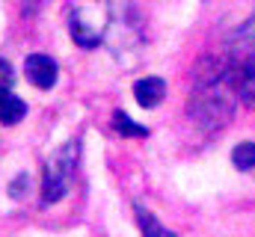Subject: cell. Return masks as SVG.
<instances>
[{
  "instance_id": "cell-1",
  "label": "cell",
  "mask_w": 255,
  "mask_h": 237,
  "mask_svg": "<svg viewBox=\"0 0 255 237\" xmlns=\"http://www.w3.org/2000/svg\"><path fill=\"white\" fill-rule=\"evenodd\" d=\"M238 101L241 98H238V89H235V80H232V68H229L223 77L196 83V92L190 98V118L205 130H217V127H223L232 118Z\"/></svg>"
},
{
  "instance_id": "cell-2",
  "label": "cell",
  "mask_w": 255,
  "mask_h": 237,
  "mask_svg": "<svg viewBox=\"0 0 255 237\" xmlns=\"http://www.w3.org/2000/svg\"><path fill=\"white\" fill-rule=\"evenodd\" d=\"M77 139H71L68 145H63L51 160H48V169H45V184H42V205H54L60 202L68 190V181L74 175V163H77Z\"/></svg>"
},
{
  "instance_id": "cell-3",
  "label": "cell",
  "mask_w": 255,
  "mask_h": 237,
  "mask_svg": "<svg viewBox=\"0 0 255 237\" xmlns=\"http://www.w3.org/2000/svg\"><path fill=\"white\" fill-rule=\"evenodd\" d=\"M24 71H27V80L39 89H51L57 83V62L48 54H30L24 62Z\"/></svg>"
},
{
  "instance_id": "cell-4",
  "label": "cell",
  "mask_w": 255,
  "mask_h": 237,
  "mask_svg": "<svg viewBox=\"0 0 255 237\" xmlns=\"http://www.w3.org/2000/svg\"><path fill=\"white\" fill-rule=\"evenodd\" d=\"M101 36H104V27L98 21H86L83 18V9L74 12V18H71V39L80 48H95L101 42Z\"/></svg>"
},
{
  "instance_id": "cell-5",
  "label": "cell",
  "mask_w": 255,
  "mask_h": 237,
  "mask_svg": "<svg viewBox=\"0 0 255 237\" xmlns=\"http://www.w3.org/2000/svg\"><path fill=\"white\" fill-rule=\"evenodd\" d=\"M133 95H136V104H139V107L151 110V107H157V104L163 101L166 83H163L160 77H142V80L133 83Z\"/></svg>"
},
{
  "instance_id": "cell-6",
  "label": "cell",
  "mask_w": 255,
  "mask_h": 237,
  "mask_svg": "<svg viewBox=\"0 0 255 237\" xmlns=\"http://www.w3.org/2000/svg\"><path fill=\"white\" fill-rule=\"evenodd\" d=\"M24 116H27V104L18 95H12L9 89H3L0 92V124H18Z\"/></svg>"
},
{
  "instance_id": "cell-7",
  "label": "cell",
  "mask_w": 255,
  "mask_h": 237,
  "mask_svg": "<svg viewBox=\"0 0 255 237\" xmlns=\"http://www.w3.org/2000/svg\"><path fill=\"white\" fill-rule=\"evenodd\" d=\"M232 163H235L241 172L255 169V142H241V145H235V151H232Z\"/></svg>"
},
{
  "instance_id": "cell-8",
  "label": "cell",
  "mask_w": 255,
  "mask_h": 237,
  "mask_svg": "<svg viewBox=\"0 0 255 237\" xmlns=\"http://www.w3.org/2000/svg\"><path fill=\"white\" fill-rule=\"evenodd\" d=\"M113 127H116L122 136H148V127L136 124V121L130 116H125V113H113Z\"/></svg>"
},
{
  "instance_id": "cell-9",
  "label": "cell",
  "mask_w": 255,
  "mask_h": 237,
  "mask_svg": "<svg viewBox=\"0 0 255 237\" xmlns=\"http://www.w3.org/2000/svg\"><path fill=\"white\" fill-rule=\"evenodd\" d=\"M133 211H136V223H139V229H142L145 235H166V229H163V226H160V223L142 208V205H136Z\"/></svg>"
},
{
  "instance_id": "cell-10",
  "label": "cell",
  "mask_w": 255,
  "mask_h": 237,
  "mask_svg": "<svg viewBox=\"0 0 255 237\" xmlns=\"http://www.w3.org/2000/svg\"><path fill=\"white\" fill-rule=\"evenodd\" d=\"M27 190H30V175H27V172H21V175L9 184V196H12V199H24Z\"/></svg>"
},
{
  "instance_id": "cell-11",
  "label": "cell",
  "mask_w": 255,
  "mask_h": 237,
  "mask_svg": "<svg viewBox=\"0 0 255 237\" xmlns=\"http://www.w3.org/2000/svg\"><path fill=\"white\" fill-rule=\"evenodd\" d=\"M12 80H15V71H12V65L0 57V92H3V89H9V86H12Z\"/></svg>"
}]
</instances>
